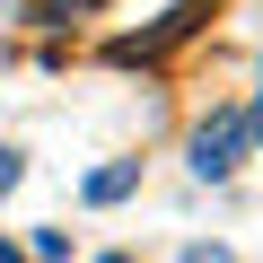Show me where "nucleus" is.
Wrapping results in <instances>:
<instances>
[{"mask_svg": "<svg viewBox=\"0 0 263 263\" xmlns=\"http://www.w3.org/2000/svg\"><path fill=\"white\" fill-rule=\"evenodd\" d=\"M246 149H254V141H246V114H237V105H219V114L193 123V176H202V184H228Z\"/></svg>", "mask_w": 263, "mask_h": 263, "instance_id": "1", "label": "nucleus"}, {"mask_svg": "<svg viewBox=\"0 0 263 263\" xmlns=\"http://www.w3.org/2000/svg\"><path fill=\"white\" fill-rule=\"evenodd\" d=\"M202 18H211L202 0H184V9H167L158 27H141V35H114V44H105V62H167V53H176V44H184Z\"/></svg>", "mask_w": 263, "mask_h": 263, "instance_id": "2", "label": "nucleus"}, {"mask_svg": "<svg viewBox=\"0 0 263 263\" xmlns=\"http://www.w3.org/2000/svg\"><path fill=\"white\" fill-rule=\"evenodd\" d=\"M105 0H27V27H44V35H62V27H79V18H97Z\"/></svg>", "mask_w": 263, "mask_h": 263, "instance_id": "3", "label": "nucleus"}, {"mask_svg": "<svg viewBox=\"0 0 263 263\" xmlns=\"http://www.w3.org/2000/svg\"><path fill=\"white\" fill-rule=\"evenodd\" d=\"M132 184H141V158H114V167H97V176H88L79 193H88V202H123Z\"/></svg>", "mask_w": 263, "mask_h": 263, "instance_id": "4", "label": "nucleus"}, {"mask_svg": "<svg viewBox=\"0 0 263 263\" xmlns=\"http://www.w3.org/2000/svg\"><path fill=\"white\" fill-rule=\"evenodd\" d=\"M18 176H27V158H18L9 141H0V202H9V193H18Z\"/></svg>", "mask_w": 263, "mask_h": 263, "instance_id": "5", "label": "nucleus"}, {"mask_svg": "<svg viewBox=\"0 0 263 263\" xmlns=\"http://www.w3.org/2000/svg\"><path fill=\"white\" fill-rule=\"evenodd\" d=\"M246 141L263 149V88H254V105H246Z\"/></svg>", "mask_w": 263, "mask_h": 263, "instance_id": "6", "label": "nucleus"}, {"mask_svg": "<svg viewBox=\"0 0 263 263\" xmlns=\"http://www.w3.org/2000/svg\"><path fill=\"white\" fill-rule=\"evenodd\" d=\"M184 263H237L228 246H184Z\"/></svg>", "mask_w": 263, "mask_h": 263, "instance_id": "7", "label": "nucleus"}, {"mask_svg": "<svg viewBox=\"0 0 263 263\" xmlns=\"http://www.w3.org/2000/svg\"><path fill=\"white\" fill-rule=\"evenodd\" d=\"M0 263H27V254H18V246H0Z\"/></svg>", "mask_w": 263, "mask_h": 263, "instance_id": "8", "label": "nucleus"}, {"mask_svg": "<svg viewBox=\"0 0 263 263\" xmlns=\"http://www.w3.org/2000/svg\"><path fill=\"white\" fill-rule=\"evenodd\" d=\"M97 263H132V254H97Z\"/></svg>", "mask_w": 263, "mask_h": 263, "instance_id": "9", "label": "nucleus"}]
</instances>
